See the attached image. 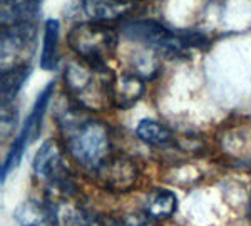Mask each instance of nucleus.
Here are the masks:
<instances>
[{
	"label": "nucleus",
	"instance_id": "f257e3e1",
	"mask_svg": "<svg viewBox=\"0 0 251 226\" xmlns=\"http://www.w3.org/2000/svg\"><path fill=\"white\" fill-rule=\"evenodd\" d=\"M62 146L79 166L96 173L111 157V134L91 111L72 102L55 114Z\"/></svg>",
	"mask_w": 251,
	"mask_h": 226
},
{
	"label": "nucleus",
	"instance_id": "f03ea898",
	"mask_svg": "<svg viewBox=\"0 0 251 226\" xmlns=\"http://www.w3.org/2000/svg\"><path fill=\"white\" fill-rule=\"evenodd\" d=\"M112 74L107 66H96L75 57L64 67V86L74 104L87 111H102L111 102Z\"/></svg>",
	"mask_w": 251,
	"mask_h": 226
},
{
	"label": "nucleus",
	"instance_id": "7ed1b4c3",
	"mask_svg": "<svg viewBox=\"0 0 251 226\" xmlns=\"http://www.w3.org/2000/svg\"><path fill=\"white\" fill-rule=\"evenodd\" d=\"M123 34L124 37L168 55H181L191 47H201L206 42V37L200 32L171 30L163 24L149 19H137L124 24Z\"/></svg>",
	"mask_w": 251,
	"mask_h": 226
},
{
	"label": "nucleus",
	"instance_id": "20e7f679",
	"mask_svg": "<svg viewBox=\"0 0 251 226\" xmlns=\"http://www.w3.org/2000/svg\"><path fill=\"white\" fill-rule=\"evenodd\" d=\"M67 44L75 57L96 66H107L119 44L117 32L107 24L80 22L67 34Z\"/></svg>",
	"mask_w": 251,
	"mask_h": 226
},
{
	"label": "nucleus",
	"instance_id": "39448f33",
	"mask_svg": "<svg viewBox=\"0 0 251 226\" xmlns=\"http://www.w3.org/2000/svg\"><path fill=\"white\" fill-rule=\"evenodd\" d=\"M32 168L35 176L40 177L52 191L60 195H72L75 191V183L64 157L62 146L55 139H47L39 148Z\"/></svg>",
	"mask_w": 251,
	"mask_h": 226
},
{
	"label": "nucleus",
	"instance_id": "423d86ee",
	"mask_svg": "<svg viewBox=\"0 0 251 226\" xmlns=\"http://www.w3.org/2000/svg\"><path fill=\"white\" fill-rule=\"evenodd\" d=\"M102 188L112 193H127L136 186L139 169L136 163L126 156H111L94 173Z\"/></svg>",
	"mask_w": 251,
	"mask_h": 226
},
{
	"label": "nucleus",
	"instance_id": "0eeeda50",
	"mask_svg": "<svg viewBox=\"0 0 251 226\" xmlns=\"http://www.w3.org/2000/svg\"><path fill=\"white\" fill-rule=\"evenodd\" d=\"M34 24H17V25L2 27V71L15 67V55L22 54L30 47L34 40Z\"/></svg>",
	"mask_w": 251,
	"mask_h": 226
},
{
	"label": "nucleus",
	"instance_id": "6e6552de",
	"mask_svg": "<svg viewBox=\"0 0 251 226\" xmlns=\"http://www.w3.org/2000/svg\"><path fill=\"white\" fill-rule=\"evenodd\" d=\"M14 218L20 226H60L57 206L35 200L20 203L15 208Z\"/></svg>",
	"mask_w": 251,
	"mask_h": 226
},
{
	"label": "nucleus",
	"instance_id": "1a4fd4ad",
	"mask_svg": "<svg viewBox=\"0 0 251 226\" xmlns=\"http://www.w3.org/2000/svg\"><path fill=\"white\" fill-rule=\"evenodd\" d=\"M144 79L137 74L114 75L111 82V102L114 107L129 109L143 98Z\"/></svg>",
	"mask_w": 251,
	"mask_h": 226
},
{
	"label": "nucleus",
	"instance_id": "9d476101",
	"mask_svg": "<svg viewBox=\"0 0 251 226\" xmlns=\"http://www.w3.org/2000/svg\"><path fill=\"white\" fill-rule=\"evenodd\" d=\"M80 3L89 22L99 24L116 22L129 14L134 7L132 2H121V0H82Z\"/></svg>",
	"mask_w": 251,
	"mask_h": 226
},
{
	"label": "nucleus",
	"instance_id": "9b49d317",
	"mask_svg": "<svg viewBox=\"0 0 251 226\" xmlns=\"http://www.w3.org/2000/svg\"><path fill=\"white\" fill-rule=\"evenodd\" d=\"M39 3V0H9V2H2V27L30 22V19L37 14Z\"/></svg>",
	"mask_w": 251,
	"mask_h": 226
},
{
	"label": "nucleus",
	"instance_id": "f8f14e48",
	"mask_svg": "<svg viewBox=\"0 0 251 226\" xmlns=\"http://www.w3.org/2000/svg\"><path fill=\"white\" fill-rule=\"evenodd\" d=\"M59 20L47 19L44 24V42L42 54H40V67L44 71H54L57 66L59 52Z\"/></svg>",
	"mask_w": 251,
	"mask_h": 226
},
{
	"label": "nucleus",
	"instance_id": "ddd939ff",
	"mask_svg": "<svg viewBox=\"0 0 251 226\" xmlns=\"http://www.w3.org/2000/svg\"><path fill=\"white\" fill-rule=\"evenodd\" d=\"M30 72L32 67L29 64H20V66L2 71V106H9L17 98L19 91L25 84Z\"/></svg>",
	"mask_w": 251,
	"mask_h": 226
},
{
	"label": "nucleus",
	"instance_id": "4468645a",
	"mask_svg": "<svg viewBox=\"0 0 251 226\" xmlns=\"http://www.w3.org/2000/svg\"><path fill=\"white\" fill-rule=\"evenodd\" d=\"M146 211L149 213L156 221L168 220L177 209V198L173 191L168 189H156L146 200Z\"/></svg>",
	"mask_w": 251,
	"mask_h": 226
},
{
	"label": "nucleus",
	"instance_id": "2eb2a0df",
	"mask_svg": "<svg viewBox=\"0 0 251 226\" xmlns=\"http://www.w3.org/2000/svg\"><path fill=\"white\" fill-rule=\"evenodd\" d=\"M136 134L143 143L149 146L163 148L173 143V132L164 124L157 123L154 119H143L136 127Z\"/></svg>",
	"mask_w": 251,
	"mask_h": 226
},
{
	"label": "nucleus",
	"instance_id": "dca6fc26",
	"mask_svg": "<svg viewBox=\"0 0 251 226\" xmlns=\"http://www.w3.org/2000/svg\"><path fill=\"white\" fill-rule=\"evenodd\" d=\"M121 225L123 226H156V220L149 215L146 209H141V211L127 213V215L121 220Z\"/></svg>",
	"mask_w": 251,
	"mask_h": 226
},
{
	"label": "nucleus",
	"instance_id": "f3484780",
	"mask_svg": "<svg viewBox=\"0 0 251 226\" xmlns=\"http://www.w3.org/2000/svg\"><path fill=\"white\" fill-rule=\"evenodd\" d=\"M121 2H132V3H134L136 0H121Z\"/></svg>",
	"mask_w": 251,
	"mask_h": 226
},
{
	"label": "nucleus",
	"instance_id": "a211bd4d",
	"mask_svg": "<svg viewBox=\"0 0 251 226\" xmlns=\"http://www.w3.org/2000/svg\"><path fill=\"white\" fill-rule=\"evenodd\" d=\"M2 2H9V0H2Z\"/></svg>",
	"mask_w": 251,
	"mask_h": 226
}]
</instances>
